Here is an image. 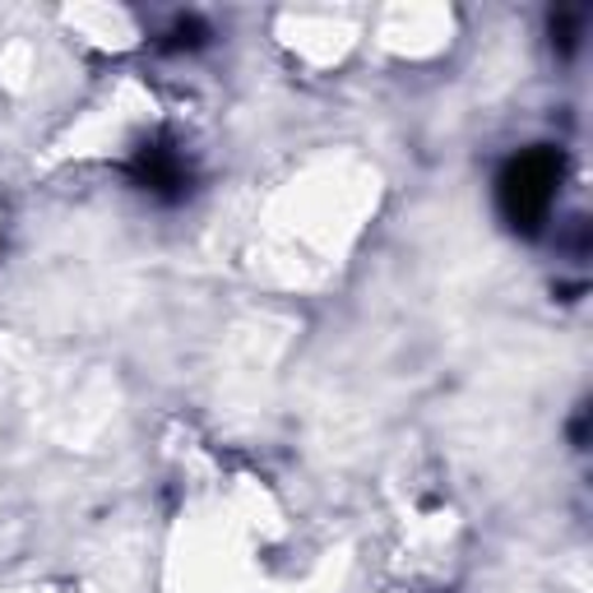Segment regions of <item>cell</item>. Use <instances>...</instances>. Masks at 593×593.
I'll return each instance as SVG.
<instances>
[{
  "label": "cell",
  "instance_id": "7a4b0ae2",
  "mask_svg": "<svg viewBox=\"0 0 593 593\" xmlns=\"http://www.w3.org/2000/svg\"><path fill=\"white\" fill-rule=\"evenodd\" d=\"M140 182L153 186V190H172V186L186 182V172H182V163H177V153H167V149H144V153H140Z\"/></svg>",
  "mask_w": 593,
  "mask_h": 593
},
{
  "label": "cell",
  "instance_id": "6da1fadb",
  "mask_svg": "<svg viewBox=\"0 0 593 593\" xmlns=\"http://www.w3.org/2000/svg\"><path fill=\"white\" fill-rule=\"evenodd\" d=\"M557 177H561V158L552 149H534L505 167L501 177V209L515 228H538L542 213L557 200Z\"/></svg>",
  "mask_w": 593,
  "mask_h": 593
}]
</instances>
